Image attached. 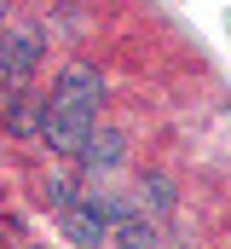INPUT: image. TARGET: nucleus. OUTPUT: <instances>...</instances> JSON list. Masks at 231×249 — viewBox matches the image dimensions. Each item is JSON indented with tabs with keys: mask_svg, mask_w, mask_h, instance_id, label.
Returning <instances> with one entry per match:
<instances>
[{
	"mask_svg": "<svg viewBox=\"0 0 231 249\" xmlns=\"http://www.w3.org/2000/svg\"><path fill=\"white\" fill-rule=\"evenodd\" d=\"M110 244H116V249H150V244H156V232H150V220H139V214H133V220L110 226Z\"/></svg>",
	"mask_w": 231,
	"mask_h": 249,
	"instance_id": "nucleus-6",
	"label": "nucleus"
},
{
	"mask_svg": "<svg viewBox=\"0 0 231 249\" xmlns=\"http://www.w3.org/2000/svg\"><path fill=\"white\" fill-rule=\"evenodd\" d=\"M41 29H6L0 35V75L12 81V87H23L35 70H41Z\"/></svg>",
	"mask_w": 231,
	"mask_h": 249,
	"instance_id": "nucleus-2",
	"label": "nucleus"
},
{
	"mask_svg": "<svg viewBox=\"0 0 231 249\" xmlns=\"http://www.w3.org/2000/svg\"><path fill=\"white\" fill-rule=\"evenodd\" d=\"M41 139L52 151H87L93 139V110H69V105H41Z\"/></svg>",
	"mask_w": 231,
	"mask_h": 249,
	"instance_id": "nucleus-1",
	"label": "nucleus"
},
{
	"mask_svg": "<svg viewBox=\"0 0 231 249\" xmlns=\"http://www.w3.org/2000/svg\"><path fill=\"white\" fill-rule=\"evenodd\" d=\"M145 197H150L156 209H173V186L162 180V174H150V180H145Z\"/></svg>",
	"mask_w": 231,
	"mask_h": 249,
	"instance_id": "nucleus-8",
	"label": "nucleus"
},
{
	"mask_svg": "<svg viewBox=\"0 0 231 249\" xmlns=\"http://www.w3.org/2000/svg\"><path fill=\"white\" fill-rule=\"evenodd\" d=\"M64 232H69V244H81V249H99V244H110V220H104L99 197H93V203H75V209L64 214Z\"/></svg>",
	"mask_w": 231,
	"mask_h": 249,
	"instance_id": "nucleus-4",
	"label": "nucleus"
},
{
	"mask_svg": "<svg viewBox=\"0 0 231 249\" xmlns=\"http://www.w3.org/2000/svg\"><path fill=\"white\" fill-rule=\"evenodd\" d=\"M0 23H6V6H0Z\"/></svg>",
	"mask_w": 231,
	"mask_h": 249,
	"instance_id": "nucleus-9",
	"label": "nucleus"
},
{
	"mask_svg": "<svg viewBox=\"0 0 231 249\" xmlns=\"http://www.w3.org/2000/svg\"><path fill=\"white\" fill-rule=\"evenodd\" d=\"M12 127H17V133L35 127V105H29V93H12Z\"/></svg>",
	"mask_w": 231,
	"mask_h": 249,
	"instance_id": "nucleus-7",
	"label": "nucleus"
},
{
	"mask_svg": "<svg viewBox=\"0 0 231 249\" xmlns=\"http://www.w3.org/2000/svg\"><path fill=\"white\" fill-rule=\"evenodd\" d=\"M185 249H197V244H185Z\"/></svg>",
	"mask_w": 231,
	"mask_h": 249,
	"instance_id": "nucleus-10",
	"label": "nucleus"
},
{
	"mask_svg": "<svg viewBox=\"0 0 231 249\" xmlns=\"http://www.w3.org/2000/svg\"><path fill=\"white\" fill-rule=\"evenodd\" d=\"M99 99H104V75H99L93 64H64V70H58V93H52V105L93 110V116H99Z\"/></svg>",
	"mask_w": 231,
	"mask_h": 249,
	"instance_id": "nucleus-3",
	"label": "nucleus"
},
{
	"mask_svg": "<svg viewBox=\"0 0 231 249\" xmlns=\"http://www.w3.org/2000/svg\"><path fill=\"white\" fill-rule=\"evenodd\" d=\"M81 157H87V168H116V162L127 157V139L104 127V133H93V139H87V151H81Z\"/></svg>",
	"mask_w": 231,
	"mask_h": 249,
	"instance_id": "nucleus-5",
	"label": "nucleus"
}]
</instances>
